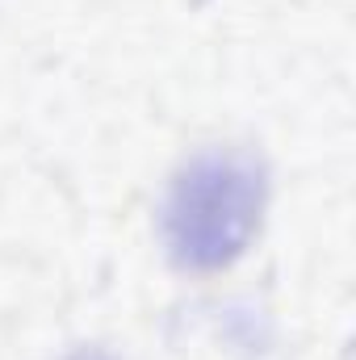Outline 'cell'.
Here are the masks:
<instances>
[{"label": "cell", "instance_id": "2", "mask_svg": "<svg viewBox=\"0 0 356 360\" xmlns=\"http://www.w3.org/2000/svg\"><path fill=\"white\" fill-rule=\"evenodd\" d=\"M80 360H101V356H80Z\"/></svg>", "mask_w": 356, "mask_h": 360}, {"label": "cell", "instance_id": "1", "mask_svg": "<svg viewBox=\"0 0 356 360\" xmlns=\"http://www.w3.org/2000/svg\"><path fill=\"white\" fill-rule=\"evenodd\" d=\"M260 210V180L239 160H210L177 184L172 218L180 222V252L189 260H222L235 252Z\"/></svg>", "mask_w": 356, "mask_h": 360}]
</instances>
